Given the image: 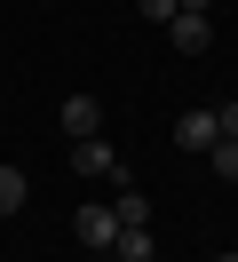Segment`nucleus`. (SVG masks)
Instances as JSON below:
<instances>
[{
	"label": "nucleus",
	"mask_w": 238,
	"mask_h": 262,
	"mask_svg": "<svg viewBox=\"0 0 238 262\" xmlns=\"http://www.w3.org/2000/svg\"><path fill=\"white\" fill-rule=\"evenodd\" d=\"M24 191H32V183H24V167H0V223L24 207Z\"/></svg>",
	"instance_id": "obj_8"
},
{
	"label": "nucleus",
	"mask_w": 238,
	"mask_h": 262,
	"mask_svg": "<svg viewBox=\"0 0 238 262\" xmlns=\"http://www.w3.org/2000/svg\"><path fill=\"white\" fill-rule=\"evenodd\" d=\"M135 16H143V24H175L183 8H175V0H135Z\"/></svg>",
	"instance_id": "obj_10"
},
{
	"label": "nucleus",
	"mask_w": 238,
	"mask_h": 262,
	"mask_svg": "<svg viewBox=\"0 0 238 262\" xmlns=\"http://www.w3.org/2000/svg\"><path fill=\"white\" fill-rule=\"evenodd\" d=\"M206 159H214V175H222V183H238V135H222Z\"/></svg>",
	"instance_id": "obj_9"
},
{
	"label": "nucleus",
	"mask_w": 238,
	"mask_h": 262,
	"mask_svg": "<svg viewBox=\"0 0 238 262\" xmlns=\"http://www.w3.org/2000/svg\"><path fill=\"white\" fill-rule=\"evenodd\" d=\"M151 262H159V254H151Z\"/></svg>",
	"instance_id": "obj_14"
},
{
	"label": "nucleus",
	"mask_w": 238,
	"mask_h": 262,
	"mask_svg": "<svg viewBox=\"0 0 238 262\" xmlns=\"http://www.w3.org/2000/svg\"><path fill=\"white\" fill-rule=\"evenodd\" d=\"M214 262H238V254H214Z\"/></svg>",
	"instance_id": "obj_13"
},
{
	"label": "nucleus",
	"mask_w": 238,
	"mask_h": 262,
	"mask_svg": "<svg viewBox=\"0 0 238 262\" xmlns=\"http://www.w3.org/2000/svg\"><path fill=\"white\" fill-rule=\"evenodd\" d=\"M63 135H72V143L103 135V103H95V96H63Z\"/></svg>",
	"instance_id": "obj_2"
},
{
	"label": "nucleus",
	"mask_w": 238,
	"mask_h": 262,
	"mask_svg": "<svg viewBox=\"0 0 238 262\" xmlns=\"http://www.w3.org/2000/svg\"><path fill=\"white\" fill-rule=\"evenodd\" d=\"M72 230H79V246L111 254V246H119V214H111V199H88V207L72 214Z\"/></svg>",
	"instance_id": "obj_1"
},
{
	"label": "nucleus",
	"mask_w": 238,
	"mask_h": 262,
	"mask_svg": "<svg viewBox=\"0 0 238 262\" xmlns=\"http://www.w3.org/2000/svg\"><path fill=\"white\" fill-rule=\"evenodd\" d=\"M175 143H183V151H214V143H222L214 112H183V119H175Z\"/></svg>",
	"instance_id": "obj_4"
},
{
	"label": "nucleus",
	"mask_w": 238,
	"mask_h": 262,
	"mask_svg": "<svg viewBox=\"0 0 238 262\" xmlns=\"http://www.w3.org/2000/svg\"><path fill=\"white\" fill-rule=\"evenodd\" d=\"M167 40H175L183 56H206V48H214V24H206V16H175V24H167Z\"/></svg>",
	"instance_id": "obj_5"
},
{
	"label": "nucleus",
	"mask_w": 238,
	"mask_h": 262,
	"mask_svg": "<svg viewBox=\"0 0 238 262\" xmlns=\"http://www.w3.org/2000/svg\"><path fill=\"white\" fill-rule=\"evenodd\" d=\"M214 127H222V135H238V96H230V103H214Z\"/></svg>",
	"instance_id": "obj_11"
},
{
	"label": "nucleus",
	"mask_w": 238,
	"mask_h": 262,
	"mask_svg": "<svg viewBox=\"0 0 238 262\" xmlns=\"http://www.w3.org/2000/svg\"><path fill=\"white\" fill-rule=\"evenodd\" d=\"M175 8H183V16H206V8H214V0H175Z\"/></svg>",
	"instance_id": "obj_12"
},
{
	"label": "nucleus",
	"mask_w": 238,
	"mask_h": 262,
	"mask_svg": "<svg viewBox=\"0 0 238 262\" xmlns=\"http://www.w3.org/2000/svg\"><path fill=\"white\" fill-rule=\"evenodd\" d=\"M119 262H151L159 254V238H151V223H135V230H119V246H111Z\"/></svg>",
	"instance_id": "obj_7"
},
{
	"label": "nucleus",
	"mask_w": 238,
	"mask_h": 262,
	"mask_svg": "<svg viewBox=\"0 0 238 262\" xmlns=\"http://www.w3.org/2000/svg\"><path fill=\"white\" fill-rule=\"evenodd\" d=\"M72 167H79V175H111V183H127V167L111 159V143H103V135H88V143H72Z\"/></svg>",
	"instance_id": "obj_3"
},
{
	"label": "nucleus",
	"mask_w": 238,
	"mask_h": 262,
	"mask_svg": "<svg viewBox=\"0 0 238 262\" xmlns=\"http://www.w3.org/2000/svg\"><path fill=\"white\" fill-rule=\"evenodd\" d=\"M111 214H119V230H135V223H151V199H143L135 183H119V199H111Z\"/></svg>",
	"instance_id": "obj_6"
}]
</instances>
